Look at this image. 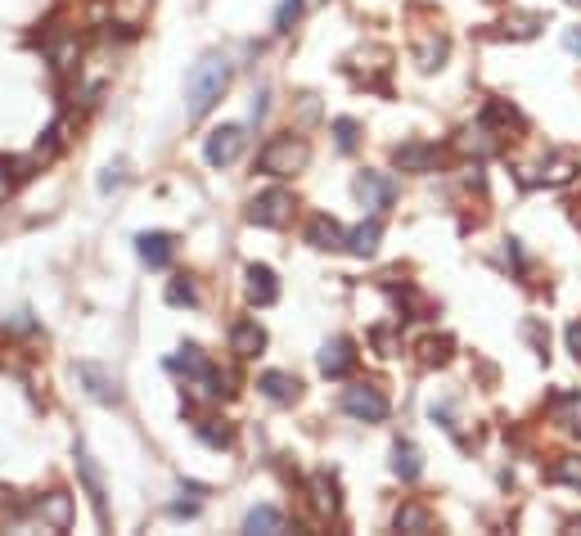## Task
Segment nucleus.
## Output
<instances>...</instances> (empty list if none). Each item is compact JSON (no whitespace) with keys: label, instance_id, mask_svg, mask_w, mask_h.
I'll list each match as a JSON object with an SVG mask.
<instances>
[{"label":"nucleus","instance_id":"24","mask_svg":"<svg viewBox=\"0 0 581 536\" xmlns=\"http://www.w3.org/2000/svg\"><path fill=\"white\" fill-rule=\"evenodd\" d=\"M194 433H199V442L203 446H212V451H221V446H230V428L221 424V419H199V424H194Z\"/></svg>","mask_w":581,"mask_h":536},{"label":"nucleus","instance_id":"15","mask_svg":"<svg viewBox=\"0 0 581 536\" xmlns=\"http://www.w3.org/2000/svg\"><path fill=\"white\" fill-rule=\"evenodd\" d=\"M307 244L320 248V253H338V248H347V235H343V226H338L334 217H311Z\"/></svg>","mask_w":581,"mask_h":536},{"label":"nucleus","instance_id":"16","mask_svg":"<svg viewBox=\"0 0 581 536\" xmlns=\"http://www.w3.org/2000/svg\"><path fill=\"white\" fill-rule=\"evenodd\" d=\"M550 419L563 433L581 437V392H559V397L550 401Z\"/></svg>","mask_w":581,"mask_h":536},{"label":"nucleus","instance_id":"11","mask_svg":"<svg viewBox=\"0 0 581 536\" xmlns=\"http://www.w3.org/2000/svg\"><path fill=\"white\" fill-rule=\"evenodd\" d=\"M136 253L145 266H154V271H163L167 262H172L176 253V239L163 235V230H145V235H136Z\"/></svg>","mask_w":581,"mask_h":536},{"label":"nucleus","instance_id":"7","mask_svg":"<svg viewBox=\"0 0 581 536\" xmlns=\"http://www.w3.org/2000/svg\"><path fill=\"white\" fill-rule=\"evenodd\" d=\"M352 365H356L352 338H329V343L320 347V374H325V379H343V374H352Z\"/></svg>","mask_w":581,"mask_h":536},{"label":"nucleus","instance_id":"36","mask_svg":"<svg viewBox=\"0 0 581 536\" xmlns=\"http://www.w3.org/2000/svg\"><path fill=\"white\" fill-rule=\"evenodd\" d=\"M568 5H581V0H568Z\"/></svg>","mask_w":581,"mask_h":536},{"label":"nucleus","instance_id":"26","mask_svg":"<svg viewBox=\"0 0 581 536\" xmlns=\"http://www.w3.org/2000/svg\"><path fill=\"white\" fill-rule=\"evenodd\" d=\"M550 478L568 482V487H581V455H563V460L550 469Z\"/></svg>","mask_w":581,"mask_h":536},{"label":"nucleus","instance_id":"23","mask_svg":"<svg viewBox=\"0 0 581 536\" xmlns=\"http://www.w3.org/2000/svg\"><path fill=\"white\" fill-rule=\"evenodd\" d=\"M572 176H577V158H572V154H554L536 181H541V185H572Z\"/></svg>","mask_w":581,"mask_h":536},{"label":"nucleus","instance_id":"20","mask_svg":"<svg viewBox=\"0 0 581 536\" xmlns=\"http://www.w3.org/2000/svg\"><path fill=\"white\" fill-rule=\"evenodd\" d=\"M379 239H383V221L370 217V221H361V226L347 235V253H352V257H370L374 248H379Z\"/></svg>","mask_w":581,"mask_h":536},{"label":"nucleus","instance_id":"3","mask_svg":"<svg viewBox=\"0 0 581 536\" xmlns=\"http://www.w3.org/2000/svg\"><path fill=\"white\" fill-rule=\"evenodd\" d=\"M293 208H298V203H293L289 190H266L248 203V221H253V226H266V230H280L293 221Z\"/></svg>","mask_w":581,"mask_h":536},{"label":"nucleus","instance_id":"19","mask_svg":"<svg viewBox=\"0 0 581 536\" xmlns=\"http://www.w3.org/2000/svg\"><path fill=\"white\" fill-rule=\"evenodd\" d=\"M37 509H41V518H46L55 532H68V527H73V496H68V491H50Z\"/></svg>","mask_w":581,"mask_h":536},{"label":"nucleus","instance_id":"12","mask_svg":"<svg viewBox=\"0 0 581 536\" xmlns=\"http://www.w3.org/2000/svg\"><path fill=\"white\" fill-rule=\"evenodd\" d=\"M244 280H248L244 293H248V302H253V307H271V302L280 298V280H275L271 266H248Z\"/></svg>","mask_w":581,"mask_h":536},{"label":"nucleus","instance_id":"2","mask_svg":"<svg viewBox=\"0 0 581 536\" xmlns=\"http://www.w3.org/2000/svg\"><path fill=\"white\" fill-rule=\"evenodd\" d=\"M307 158H311V149H307V140L302 136H275L271 145L257 154V172L262 176H275V181H284V176H298L302 167H307Z\"/></svg>","mask_w":581,"mask_h":536},{"label":"nucleus","instance_id":"27","mask_svg":"<svg viewBox=\"0 0 581 536\" xmlns=\"http://www.w3.org/2000/svg\"><path fill=\"white\" fill-rule=\"evenodd\" d=\"M167 302H172V307H194V302H199V293H194V284L185 280V275H176V280L167 284Z\"/></svg>","mask_w":581,"mask_h":536},{"label":"nucleus","instance_id":"4","mask_svg":"<svg viewBox=\"0 0 581 536\" xmlns=\"http://www.w3.org/2000/svg\"><path fill=\"white\" fill-rule=\"evenodd\" d=\"M343 410L352 419H365V424H383L388 419V397H383V388H374V383H352V388L343 392Z\"/></svg>","mask_w":581,"mask_h":536},{"label":"nucleus","instance_id":"34","mask_svg":"<svg viewBox=\"0 0 581 536\" xmlns=\"http://www.w3.org/2000/svg\"><path fill=\"white\" fill-rule=\"evenodd\" d=\"M563 46H568V50H572V55H581V28H572V32H568V37H563Z\"/></svg>","mask_w":581,"mask_h":536},{"label":"nucleus","instance_id":"32","mask_svg":"<svg viewBox=\"0 0 581 536\" xmlns=\"http://www.w3.org/2000/svg\"><path fill=\"white\" fill-rule=\"evenodd\" d=\"M568 347H572V356L581 361V320H572V325H568Z\"/></svg>","mask_w":581,"mask_h":536},{"label":"nucleus","instance_id":"13","mask_svg":"<svg viewBox=\"0 0 581 536\" xmlns=\"http://www.w3.org/2000/svg\"><path fill=\"white\" fill-rule=\"evenodd\" d=\"M257 392H262L266 401H275V406H293L298 392H302V383L293 379V374H284V370H266L262 379H257Z\"/></svg>","mask_w":581,"mask_h":536},{"label":"nucleus","instance_id":"5","mask_svg":"<svg viewBox=\"0 0 581 536\" xmlns=\"http://www.w3.org/2000/svg\"><path fill=\"white\" fill-rule=\"evenodd\" d=\"M356 194H361V203L374 212V217H383V212L397 203V181L383 172H361L356 176Z\"/></svg>","mask_w":581,"mask_h":536},{"label":"nucleus","instance_id":"29","mask_svg":"<svg viewBox=\"0 0 581 536\" xmlns=\"http://www.w3.org/2000/svg\"><path fill=\"white\" fill-rule=\"evenodd\" d=\"M302 19V0H280V10H275V32H293V23Z\"/></svg>","mask_w":581,"mask_h":536},{"label":"nucleus","instance_id":"18","mask_svg":"<svg viewBox=\"0 0 581 536\" xmlns=\"http://www.w3.org/2000/svg\"><path fill=\"white\" fill-rule=\"evenodd\" d=\"M437 527V518H433V509L428 505H419V500H406V505L397 509V532H410V536H424V532H433Z\"/></svg>","mask_w":581,"mask_h":536},{"label":"nucleus","instance_id":"17","mask_svg":"<svg viewBox=\"0 0 581 536\" xmlns=\"http://www.w3.org/2000/svg\"><path fill=\"white\" fill-rule=\"evenodd\" d=\"M392 163H397L401 172H433V167H437V149L410 140V145H401L397 154H392Z\"/></svg>","mask_w":581,"mask_h":536},{"label":"nucleus","instance_id":"22","mask_svg":"<svg viewBox=\"0 0 581 536\" xmlns=\"http://www.w3.org/2000/svg\"><path fill=\"white\" fill-rule=\"evenodd\" d=\"M392 469H397L401 482H415L419 473H424V455H419L410 442H397L392 446Z\"/></svg>","mask_w":581,"mask_h":536},{"label":"nucleus","instance_id":"30","mask_svg":"<svg viewBox=\"0 0 581 536\" xmlns=\"http://www.w3.org/2000/svg\"><path fill=\"white\" fill-rule=\"evenodd\" d=\"M118 5V19L127 23V28H136L140 19H145V10H149V0H113Z\"/></svg>","mask_w":581,"mask_h":536},{"label":"nucleus","instance_id":"14","mask_svg":"<svg viewBox=\"0 0 581 536\" xmlns=\"http://www.w3.org/2000/svg\"><path fill=\"white\" fill-rule=\"evenodd\" d=\"M307 491H311V505H316L320 518H338L343 500H338V482L329 478V473H311V478H307Z\"/></svg>","mask_w":581,"mask_h":536},{"label":"nucleus","instance_id":"1","mask_svg":"<svg viewBox=\"0 0 581 536\" xmlns=\"http://www.w3.org/2000/svg\"><path fill=\"white\" fill-rule=\"evenodd\" d=\"M230 59L226 55H203L199 64L190 68V77H185V113H190V122H203L212 109L221 104V95H226L230 86Z\"/></svg>","mask_w":581,"mask_h":536},{"label":"nucleus","instance_id":"8","mask_svg":"<svg viewBox=\"0 0 581 536\" xmlns=\"http://www.w3.org/2000/svg\"><path fill=\"white\" fill-rule=\"evenodd\" d=\"M77 379L86 383V392H91L100 406H118L122 401V388H118V379H113L109 370H100V365H91V361H82L77 365Z\"/></svg>","mask_w":581,"mask_h":536},{"label":"nucleus","instance_id":"10","mask_svg":"<svg viewBox=\"0 0 581 536\" xmlns=\"http://www.w3.org/2000/svg\"><path fill=\"white\" fill-rule=\"evenodd\" d=\"M77 473H82L86 496H91L95 514H100V523H104V518H109V500H104V473H100V464L91 460V451H86V446H77Z\"/></svg>","mask_w":581,"mask_h":536},{"label":"nucleus","instance_id":"6","mask_svg":"<svg viewBox=\"0 0 581 536\" xmlns=\"http://www.w3.org/2000/svg\"><path fill=\"white\" fill-rule=\"evenodd\" d=\"M244 145H248V131L244 127H217L208 136V145H203V154H208L212 167H230L239 154H244Z\"/></svg>","mask_w":581,"mask_h":536},{"label":"nucleus","instance_id":"31","mask_svg":"<svg viewBox=\"0 0 581 536\" xmlns=\"http://www.w3.org/2000/svg\"><path fill=\"white\" fill-rule=\"evenodd\" d=\"M19 167H14V163H5V158H0V203H5V199H10V194H14V185H19Z\"/></svg>","mask_w":581,"mask_h":536},{"label":"nucleus","instance_id":"9","mask_svg":"<svg viewBox=\"0 0 581 536\" xmlns=\"http://www.w3.org/2000/svg\"><path fill=\"white\" fill-rule=\"evenodd\" d=\"M230 352H235L239 361L262 356L266 352V329L257 325V320H235V325H230Z\"/></svg>","mask_w":581,"mask_h":536},{"label":"nucleus","instance_id":"21","mask_svg":"<svg viewBox=\"0 0 581 536\" xmlns=\"http://www.w3.org/2000/svg\"><path fill=\"white\" fill-rule=\"evenodd\" d=\"M284 514L275 505H257V509H248V518H244V532H262V536H271V532H284Z\"/></svg>","mask_w":581,"mask_h":536},{"label":"nucleus","instance_id":"33","mask_svg":"<svg viewBox=\"0 0 581 536\" xmlns=\"http://www.w3.org/2000/svg\"><path fill=\"white\" fill-rule=\"evenodd\" d=\"M122 172H127V167H109V176H104V181H100V190H113V185H122Z\"/></svg>","mask_w":581,"mask_h":536},{"label":"nucleus","instance_id":"35","mask_svg":"<svg viewBox=\"0 0 581 536\" xmlns=\"http://www.w3.org/2000/svg\"><path fill=\"white\" fill-rule=\"evenodd\" d=\"M572 532H581V518H577V523H572Z\"/></svg>","mask_w":581,"mask_h":536},{"label":"nucleus","instance_id":"28","mask_svg":"<svg viewBox=\"0 0 581 536\" xmlns=\"http://www.w3.org/2000/svg\"><path fill=\"white\" fill-rule=\"evenodd\" d=\"M419 356H424V365L451 361V338H428V343H419Z\"/></svg>","mask_w":581,"mask_h":536},{"label":"nucleus","instance_id":"25","mask_svg":"<svg viewBox=\"0 0 581 536\" xmlns=\"http://www.w3.org/2000/svg\"><path fill=\"white\" fill-rule=\"evenodd\" d=\"M334 140H338V149H343V154H352V149L361 145V122L338 118V122H334Z\"/></svg>","mask_w":581,"mask_h":536}]
</instances>
